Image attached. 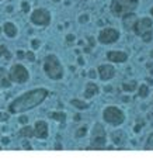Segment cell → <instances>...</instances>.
<instances>
[{"label": "cell", "instance_id": "13", "mask_svg": "<svg viewBox=\"0 0 153 166\" xmlns=\"http://www.w3.org/2000/svg\"><path fill=\"white\" fill-rule=\"evenodd\" d=\"M107 58H108V61H111V62L122 63V62H125L128 59V55L125 52H122V51H111V52L107 53Z\"/></svg>", "mask_w": 153, "mask_h": 166}, {"label": "cell", "instance_id": "32", "mask_svg": "<svg viewBox=\"0 0 153 166\" xmlns=\"http://www.w3.org/2000/svg\"><path fill=\"white\" fill-rule=\"evenodd\" d=\"M7 118H9V115H7V114H2V113H0V120H2V121H6Z\"/></svg>", "mask_w": 153, "mask_h": 166}, {"label": "cell", "instance_id": "34", "mask_svg": "<svg viewBox=\"0 0 153 166\" xmlns=\"http://www.w3.org/2000/svg\"><path fill=\"white\" fill-rule=\"evenodd\" d=\"M2 142H3V143H4V145H7V143H9V142H10V139H9V138H7V137H4V138H3V139H2Z\"/></svg>", "mask_w": 153, "mask_h": 166}, {"label": "cell", "instance_id": "23", "mask_svg": "<svg viewBox=\"0 0 153 166\" xmlns=\"http://www.w3.org/2000/svg\"><path fill=\"white\" fill-rule=\"evenodd\" d=\"M142 39H143L145 42H150L152 41V37H153V34H152V30L150 31H147V33H145V34H142Z\"/></svg>", "mask_w": 153, "mask_h": 166}, {"label": "cell", "instance_id": "37", "mask_svg": "<svg viewBox=\"0 0 153 166\" xmlns=\"http://www.w3.org/2000/svg\"><path fill=\"white\" fill-rule=\"evenodd\" d=\"M80 118H82V117H80L79 114H76V115H74V121H80Z\"/></svg>", "mask_w": 153, "mask_h": 166}, {"label": "cell", "instance_id": "43", "mask_svg": "<svg viewBox=\"0 0 153 166\" xmlns=\"http://www.w3.org/2000/svg\"><path fill=\"white\" fill-rule=\"evenodd\" d=\"M54 2H59V0H54Z\"/></svg>", "mask_w": 153, "mask_h": 166}, {"label": "cell", "instance_id": "8", "mask_svg": "<svg viewBox=\"0 0 153 166\" xmlns=\"http://www.w3.org/2000/svg\"><path fill=\"white\" fill-rule=\"evenodd\" d=\"M118 38H119V33L117 30H114V28H105L98 35V41L101 44H112Z\"/></svg>", "mask_w": 153, "mask_h": 166}, {"label": "cell", "instance_id": "28", "mask_svg": "<svg viewBox=\"0 0 153 166\" xmlns=\"http://www.w3.org/2000/svg\"><path fill=\"white\" fill-rule=\"evenodd\" d=\"M21 7H23L24 13H28V11H30V4L27 2H23V6H21Z\"/></svg>", "mask_w": 153, "mask_h": 166}, {"label": "cell", "instance_id": "5", "mask_svg": "<svg viewBox=\"0 0 153 166\" xmlns=\"http://www.w3.org/2000/svg\"><path fill=\"white\" fill-rule=\"evenodd\" d=\"M105 141H107V135L105 131L103 128L101 124H96L93 128V134H91V148H103L105 145Z\"/></svg>", "mask_w": 153, "mask_h": 166}, {"label": "cell", "instance_id": "6", "mask_svg": "<svg viewBox=\"0 0 153 166\" xmlns=\"http://www.w3.org/2000/svg\"><path fill=\"white\" fill-rule=\"evenodd\" d=\"M10 78H12L13 82H17V83H26L28 80L30 75H28V70L26 69V66L17 63V65H13L12 69H10Z\"/></svg>", "mask_w": 153, "mask_h": 166}, {"label": "cell", "instance_id": "31", "mask_svg": "<svg viewBox=\"0 0 153 166\" xmlns=\"http://www.w3.org/2000/svg\"><path fill=\"white\" fill-rule=\"evenodd\" d=\"M18 121H20L21 124H27V123H28V118H27V117H20V120H18Z\"/></svg>", "mask_w": 153, "mask_h": 166}, {"label": "cell", "instance_id": "22", "mask_svg": "<svg viewBox=\"0 0 153 166\" xmlns=\"http://www.w3.org/2000/svg\"><path fill=\"white\" fill-rule=\"evenodd\" d=\"M149 94V89H147L146 84H142L141 87H139V96L141 97H146V96Z\"/></svg>", "mask_w": 153, "mask_h": 166}, {"label": "cell", "instance_id": "18", "mask_svg": "<svg viewBox=\"0 0 153 166\" xmlns=\"http://www.w3.org/2000/svg\"><path fill=\"white\" fill-rule=\"evenodd\" d=\"M111 138H112V141L117 143V145H121V143L125 141V134L122 131H115Z\"/></svg>", "mask_w": 153, "mask_h": 166}, {"label": "cell", "instance_id": "36", "mask_svg": "<svg viewBox=\"0 0 153 166\" xmlns=\"http://www.w3.org/2000/svg\"><path fill=\"white\" fill-rule=\"evenodd\" d=\"M17 55H18V58H23V56H24V52H23V51H18Z\"/></svg>", "mask_w": 153, "mask_h": 166}, {"label": "cell", "instance_id": "11", "mask_svg": "<svg viewBox=\"0 0 153 166\" xmlns=\"http://www.w3.org/2000/svg\"><path fill=\"white\" fill-rule=\"evenodd\" d=\"M98 75L103 80H110V79H112L114 75H115V69H114V66H111V65H101V66L98 68Z\"/></svg>", "mask_w": 153, "mask_h": 166}, {"label": "cell", "instance_id": "25", "mask_svg": "<svg viewBox=\"0 0 153 166\" xmlns=\"http://www.w3.org/2000/svg\"><path fill=\"white\" fill-rule=\"evenodd\" d=\"M2 55H4L7 59L10 58V53H9V51H7V48L4 47V45H0V56Z\"/></svg>", "mask_w": 153, "mask_h": 166}, {"label": "cell", "instance_id": "41", "mask_svg": "<svg viewBox=\"0 0 153 166\" xmlns=\"http://www.w3.org/2000/svg\"><path fill=\"white\" fill-rule=\"evenodd\" d=\"M79 63H80V65H83V63H84V61H83L82 58H79Z\"/></svg>", "mask_w": 153, "mask_h": 166}, {"label": "cell", "instance_id": "12", "mask_svg": "<svg viewBox=\"0 0 153 166\" xmlns=\"http://www.w3.org/2000/svg\"><path fill=\"white\" fill-rule=\"evenodd\" d=\"M136 21H138V18H136V16L132 11L122 16V24H124L125 30H128V31H133V27H135Z\"/></svg>", "mask_w": 153, "mask_h": 166}, {"label": "cell", "instance_id": "3", "mask_svg": "<svg viewBox=\"0 0 153 166\" xmlns=\"http://www.w3.org/2000/svg\"><path fill=\"white\" fill-rule=\"evenodd\" d=\"M138 6V0H112L111 3V11L115 16L122 17L124 14L133 11Z\"/></svg>", "mask_w": 153, "mask_h": 166}, {"label": "cell", "instance_id": "2", "mask_svg": "<svg viewBox=\"0 0 153 166\" xmlns=\"http://www.w3.org/2000/svg\"><path fill=\"white\" fill-rule=\"evenodd\" d=\"M44 70H45L46 76L54 80H59L63 76V68L60 65L59 59L55 55H48L44 61Z\"/></svg>", "mask_w": 153, "mask_h": 166}, {"label": "cell", "instance_id": "40", "mask_svg": "<svg viewBox=\"0 0 153 166\" xmlns=\"http://www.w3.org/2000/svg\"><path fill=\"white\" fill-rule=\"evenodd\" d=\"M88 41H90V44H91V45H94V39L91 38V37H90V38H88Z\"/></svg>", "mask_w": 153, "mask_h": 166}, {"label": "cell", "instance_id": "21", "mask_svg": "<svg viewBox=\"0 0 153 166\" xmlns=\"http://www.w3.org/2000/svg\"><path fill=\"white\" fill-rule=\"evenodd\" d=\"M51 118L59 121V123H65L66 115H65V113H51Z\"/></svg>", "mask_w": 153, "mask_h": 166}, {"label": "cell", "instance_id": "16", "mask_svg": "<svg viewBox=\"0 0 153 166\" xmlns=\"http://www.w3.org/2000/svg\"><path fill=\"white\" fill-rule=\"evenodd\" d=\"M3 30H4V33H6L7 37L17 35V28H16V25L13 24V23H6V24L3 25Z\"/></svg>", "mask_w": 153, "mask_h": 166}, {"label": "cell", "instance_id": "14", "mask_svg": "<svg viewBox=\"0 0 153 166\" xmlns=\"http://www.w3.org/2000/svg\"><path fill=\"white\" fill-rule=\"evenodd\" d=\"M12 86V78H10V73L7 72L4 68H0V87H7Z\"/></svg>", "mask_w": 153, "mask_h": 166}, {"label": "cell", "instance_id": "20", "mask_svg": "<svg viewBox=\"0 0 153 166\" xmlns=\"http://www.w3.org/2000/svg\"><path fill=\"white\" fill-rule=\"evenodd\" d=\"M72 106H74L76 108H79V110H86L87 108V104L84 103V101H82V100H77V98H74V100H72Z\"/></svg>", "mask_w": 153, "mask_h": 166}, {"label": "cell", "instance_id": "1", "mask_svg": "<svg viewBox=\"0 0 153 166\" xmlns=\"http://www.w3.org/2000/svg\"><path fill=\"white\" fill-rule=\"evenodd\" d=\"M48 97V90L46 89H34L30 92L21 94L20 97L14 98L9 106V111L12 114H18L24 113L27 110H31L34 107L40 106L45 98Z\"/></svg>", "mask_w": 153, "mask_h": 166}, {"label": "cell", "instance_id": "29", "mask_svg": "<svg viewBox=\"0 0 153 166\" xmlns=\"http://www.w3.org/2000/svg\"><path fill=\"white\" fill-rule=\"evenodd\" d=\"M79 21H80V23H87V21H88V16H82V17L79 18Z\"/></svg>", "mask_w": 153, "mask_h": 166}, {"label": "cell", "instance_id": "44", "mask_svg": "<svg viewBox=\"0 0 153 166\" xmlns=\"http://www.w3.org/2000/svg\"><path fill=\"white\" fill-rule=\"evenodd\" d=\"M152 56H153V52H152Z\"/></svg>", "mask_w": 153, "mask_h": 166}, {"label": "cell", "instance_id": "42", "mask_svg": "<svg viewBox=\"0 0 153 166\" xmlns=\"http://www.w3.org/2000/svg\"><path fill=\"white\" fill-rule=\"evenodd\" d=\"M150 14H152V16H153V7H152V10H150Z\"/></svg>", "mask_w": 153, "mask_h": 166}, {"label": "cell", "instance_id": "4", "mask_svg": "<svg viewBox=\"0 0 153 166\" xmlns=\"http://www.w3.org/2000/svg\"><path fill=\"white\" fill-rule=\"evenodd\" d=\"M103 117H104V120L107 123L112 124V125H119L125 120L124 113L119 108H117V107H107L104 110V113H103Z\"/></svg>", "mask_w": 153, "mask_h": 166}, {"label": "cell", "instance_id": "38", "mask_svg": "<svg viewBox=\"0 0 153 166\" xmlns=\"http://www.w3.org/2000/svg\"><path fill=\"white\" fill-rule=\"evenodd\" d=\"M24 148H27V149H31V145H30V143H24Z\"/></svg>", "mask_w": 153, "mask_h": 166}, {"label": "cell", "instance_id": "15", "mask_svg": "<svg viewBox=\"0 0 153 166\" xmlns=\"http://www.w3.org/2000/svg\"><path fill=\"white\" fill-rule=\"evenodd\" d=\"M98 93V86L96 83H87L86 84V90H84V97L86 98H91L94 94Z\"/></svg>", "mask_w": 153, "mask_h": 166}, {"label": "cell", "instance_id": "19", "mask_svg": "<svg viewBox=\"0 0 153 166\" xmlns=\"http://www.w3.org/2000/svg\"><path fill=\"white\" fill-rule=\"evenodd\" d=\"M136 86H138V84H136V82H127V83H124L122 84V89L125 90V92H133V90L136 89Z\"/></svg>", "mask_w": 153, "mask_h": 166}, {"label": "cell", "instance_id": "33", "mask_svg": "<svg viewBox=\"0 0 153 166\" xmlns=\"http://www.w3.org/2000/svg\"><path fill=\"white\" fill-rule=\"evenodd\" d=\"M66 39H68V41H69V42H72V41H73V39H74V37H73V35H72V34H69V35H68V37H66Z\"/></svg>", "mask_w": 153, "mask_h": 166}, {"label": "cell", "instance_id": "10", "mask_svg": "<svg viewBox=\"0 0 153 166\" xmlns=\"http://www.w3.org/2000/svg\"><path fill=\"white\" fill-rule=\"evenodd\" d=\"M34 135L37 138H41V139H45L48 137V125H46L45 121H37L35 123Z\"/></svg>", "mask_w": 153, "mask_h": 166}, {"label": "cell", "instance_id": "17", "mask_svg": "<svg viewBox=\"0 0 153 166\" xmlns=\"http://www.w3.org/2000/svg\"><path fill=\"white\" fill-rule=\"evenodd\" d=\"M20 137H26V138H31V137H34V128H31V127H28V125H26V127H23V128L20 129Z\"/></svg>", "mask_w": 153, "mask_h": 166}, {"label": "cell", "instance_id": "39", "mask_svg": "<svg viewBox=\"0 0 153 166\" xmlns=\"http://www.w3.org/2000/svg\"><path fill=\"white\" fill-rule=\"evenodd\" d=\"M139 131H141V125H136L135 127V132H139Z\"/></svg>", "mask_w": 153, "mask_h": 166}, {"label": "cell", "instance_id": "27", "mask_svg": "<svg viewBox=\"0 0 153 166\" xmlns=\"http://www.w3.org/2000/svg\"><path fill=\"white\" fill-rule=\"evenodd\" d=\"M26 56H27V59H28L30 62H34L35 61V55H34V52H31V51H30V52H27Z\"/></svg>", "mask_w": 153, "mask_h": 166}, {"label": "cell", "instance_id": "7", "mask_svg": "<svg viewBox=\"0 0 153 166\" xmlns=\"http://www.w3.org/2000/svg\"><path fill=\"white\" fill-rule=\"evenodd\" d=\"M31 21L37 25H48L51 21V14L45 8H37L31 14Z\"/></svg>", "mask_w": 153, "mask_h": 166}, {"label": "cell", "instance_id": "30", "mask_svg": "<svg viewBox=\"0 0 153 166\" xmlns=\"http://www.w3.org/2000/svg\"><path fill=\"white\" fill-rule=\"evenodd\" d=\"M38 47H40V41H37V39H34V41H32V48H34V49H37Z\"/></svg>", "mask_w": 153, "mask_h": 166}, {"label": "cell", "instance_id": "26", "mask_svg": "<svg viewBox=\"0 0 153 166\" xmlns=\"http://www.w3.org/2000/svg\"><path fill=\"white\" fill-rule=\"evenodd\" d=\"M146 149H153V134L149 137V139H147V143L146 146H145Z\"/></svg>", "mask_w": 153, "mask_h": 166}, {"label": "cell", "instance_id": "45", "mask_svg": "<svg viewBox=\"0 0 153 166\" xmlns=\"http://www.w3.org/2000/svg\"><path fill=\"white\" fill-rule=\"evenodd\" d=\"M0 149H2V146H0Z\"/></svg>", "mask_w": 153, "mask_h": 166}, {"label": "cell", "instance_id": "24", "mask_svg": "<svg viewBox=\"0 0 153 166\" xmlns=\"http://www.w3.org/2000/svg\"><path fill=\"white\" fill-rule=\"evenodd\" d=\"M86 132H87V128H86V127H80L74 135H76L77 138H82V137H84V135H86Z\"/></svg>", "mask_w": 153, "mask_h": 166}, {"label": "cell", "instance_id": "35", "mask_svg": "<svg viewBox=\"0 0 153 166\" xmlns=\"http://www.w3.org/2000/svg\"><path fill=\"white\" fill-rule=\"evenodd\" d=\"M88 75H90V78H96V70H94V69H91Z\"/></svg>", "mask_w": 153, "mask_h": 166}, {"label": "cell", "instance_id": "9", "mask_svg": "<svg viewBox=\"0 0 153 166\" xmlns=\"http://www.w3.org/2000/svg\"><path fill=\"white\" fill-rule=\"evenodd\" d=\"M152 30V20L145 17V18H141L136 21L135 27H133V31H135L138 35H142V34L147 33V31Z\"/></svg>", "mask_w": 153, "mask_h": 166}]
</instances>
